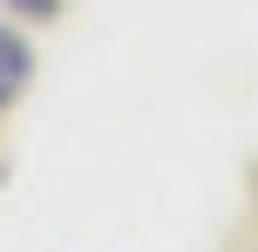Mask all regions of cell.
I'll return each mask as SVG.
<instances>
[{
    "label": "cell",
    "instance_id": "1",
    "mask_svg": "<svg viewBox=\"0 0 258 252\" xmlns=\"http://www.w3.org/2000/svg\"><path fill=\"white\" fill-rule=\"evenodd\" d=\"M34 82V48H27L21 34H14L7 21H0V109L21 103V89Z\"/></svg>",
    "mask_w": 258,
    "mask_h": 252
},
{
    "label": "cell",
    "instance_id": "2",
    "mask_svg": "<svg viewBox=\"0 0 258 252\" xmlns=\"http://www.w3.org/2000/svg\"><path fill=\"white\" fill-rule=\"evenodd\" d=\"M7 7H21L27 21H48V14H61V0H7Z\"/></svg>",
    "mask_w": 258,
    "mask_h": 252
}]
</instances>
